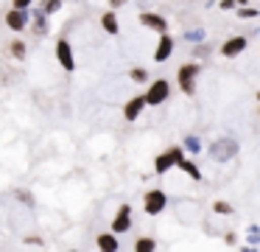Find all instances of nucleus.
Listing matches in <instances>:
<instances>
[{
    "label": "nucleus",
    "instance_id": "obj_2",
    "mask_svg": "<svg viewBox=\"0 0 260 252\" xmlns=\"http://www.w3.org/2000/svg\"><path fill=\"white\" fill-rule=\"evenodd\" d=\"M196 76H199V65H185L179 70V87L185 90L187 95L193 93V84H196Z\"/></svg>",
    "mask_w": 260,
    "mask_h": 252
},
{
    "label": "nucleus",
    "instance_id": "obj_4",
    "mask_svg": "<svg viewBox=\"0 0 260 252\" xmlns=\"http://www.w3.org/2000/svg\"><path fill=\"white\" fill-rule=\"evenodd\" d=\"M162 207H165V193L162 190H148L146 193V213L157 216V213H162Z\"/></svg>",
    "mask_w": 260,
    "mask_h": 252
},
{
    "label": "nucleus",
    "instance_id": "obj_17",
    "mask_svg": "<svg viewBox=\"0 0 260 252\" xmlns=\"http://www.w3.org/2000/svg\"><path fill=\"white\" fill-rule=\"evenodd\" d=\"M179 165H182V171H187V174H190V177H193V179H199V168H196V165H193V162H187V160H182V162H179Z\"/></svg>",
    "mask_w": 260,
    "mask_h": 252
},
{
    "label": "nucleus",
    "instance_id": "obj_10",
    "mask_svg": "<svg viewBox=\"0 0 260 252\" xmlns=\"http://www.w3.org/2000/svg\"><path fill=\"white\" fill-rule=\"evenodd\" d=\"M140 22L146 28H154V31H162L165 34V20L159 14H148V11H146V14H140Z\"/></svg>",
    "mask_w": 260,
    "mask_h": 252
},
{
    "label": "nucleus",
    "instance_id": "obj_13",
    "mask_svg": "<svg viewBox=\"0 0 260 252\" xmlns=\"http://www.w3.org/2000/svg\"><path fill=\"white\" fill-rule=\"evenodd\" d=\"M154 249H157V241H154V238H146V235H143V238H137L135 252H154Z\"/></svg>",
    "mask_w": 260,
    "mask_h": 252
},
{
    "label": "nucleus",
    "instance_id": "obj_16",
    "mask_svg": "<svg viewBox=\"0 0 260 252\" xmlns=\"http://www.w3.org/2000/svg\"><path fill=\"white\" fill-rule=\"evenodd\" d=\"M12 53L17 56V59H25V45L20 42V39H14V42H12Z\"/></svg>",
    "mask_w": 260,
    "mask_h": 252
},
{
    "label": "nucleus",
    "instance_id": "obj_19",
    "mask_svg": "<svg viewBox=\"0 0 260 252\" xmlns=\"http://www.w3.org/2000/svg\"><path fill=\"white\" fill-rule=\"evenodd\" d=\"M132 78L135 81H146V70H132Z\"/></svg>",
    "mask_w": 260,
    "mask_h": 252
},
{
    "label": "nucleus",
    "instance_id": "obj_1",
    "mask_svg": "<svg viewBox=\"0 0 260 252\" xmlns=\"http://www.w3.org/2000/svg\"><path fill=\"white\" fill-rule=\"evenodd\" d=\"M168 93H171V84L165 81V78H159V81H154L151 87H148V93L143 95V104L157 106V104H162V101L168 98Z\"/></svg>",
    "mask_w": 260,
    "mask_h": 252
},
{
    "label": "nucleus",
    "instance_id": "obj_18",
    "mask_svg": "<svg viewBox=\"0 0 260 252\" xmlns=\"http://www.w3.org/2000/svg\"><path fill=\"white\" fill-rule=\"evenodd\" d=\"M213 207H215V210H218V213H232V207L226 205V202H215Z\"/></svg>",
    "mask_w": 260,
    "mask_h": 252
},
{
    "label": "nucleus",
    "instance_id": "obj_9",
    "mask_svg": "<svg viewBox=\"0 0 260 252\" xmlns=\"http://www.w3.org/2000/svg\"><path fill=\"white\" fill-rule=\"evenodd\" d=\"M143 106H146V104H143V95H137V98H132L129 104L123 106V115H126V121H135V118L143 112Z\"/></svg>",
    "mask_w": 260,
    "mask_h": 252
},
{
    "label": "nucleus",
    "instance_id": "obj_14",
    "mask_svg": "<svg viewBox=\"0 0 260 252\" xmlns=\"http://www.w3.org/2000/svg\"><path fill=\"white\" fill-rule=\"evenodd\" d=\"M101 25L107 28L109 34H118V22H115V14H104V17H101Z\"/></svg>",
    "mask_w": 260,
    "mask_h": 252
},
{
    "label": "nucleus",
    "instance_id": "obj_6",
    "mask_svg": "<svg viewBox=\"0 0 260 252\" xmlns=\"http://www.w3.org/2000/svg\"><path fill=\"white\" fill-rule=\"evenodd\" d=\"M56 56H59V62H62V67L64 70H73V50H70V45L64 42V39H59L56 42Z\"/></svg>",
    "mask_w": 260,
    "mask_h": 252
},
{
    "label": "nucleus",
    "instance_id": "obj_3",
    "mask_svg": "<svg viewBox=\"0 0 260 252\" xmlns=\"http://www.w3.org/2000/svg\"><path fill=\"white\" fill-rule=\"evenodd\" d=\"M182 162V149H168L162 157H157V174H165L171 165H179Z\"/></svg>",
    "mask_w": 260,
    "mask_h": 252
},
{
    "label": "nucleus",
    "instance_id": "obj_20",
    "mask_svg": "<svg viewBox=\"0 0 260 252\" xmlns=\"http://www.w3.org/2000/svg\"><path fill=\"white\" fill-rule=\"evenodd\" d=\"M42 9H45V11H56V9H62V3H45Z\"/></svg>",
    "mask_w": 260,
    "mask_h": 252
},
{
    "label": "nucleus",
    "instance_id": "obj_12",
    "mask_svg": "<svg viewBox=\"0 0 260 252\" xmlns=\"http://www.w3.org/2000/svg\"><path fill=\"white\" fill-rule=\"evenodd\" d=\"M95 244H98L101 252H118V241H115V235H98Z\"/></svg>",
    "mask_w": 260,
    "mask_h": 252
},
{
    "label": "nucleus",
    "instance_id": "obj_7",
    "mask_svg": "<svg viewBox=\"0 0 260 252\" xmlns=\"http://www.w3.org/2000/svg\"><path fill=\"white\" fill-rule=\"evenodd\" d=\"M171 50H174V39H171L168 34H162V39H159L157 50H154V59H157V62H165V59L171 56Z\"/></svg>",
    "mask_w": 260,
    "mask_h": 252
},
{
    "label": "nucleus",
    "instance_id": "obj_8",
    "mask_svg": "<svg viewBox=\"0 0 260 252\" xmlns=\"http://www.w3.org/2000/svg\"><path fill=\"white\" fill-rule=\"evenodd\" d=\"M243 48H246V37H232V39H226V45L221 48V53H224V56H235V53H241Z\"/></svg>",
    "mask_w": 260,
    "mask_h": 252
},
{
    "label": "nucleus",
    "instance_id": "obj_5",
    "mask_svg": "<svg viewBox=\"0 0 260 252\" xmlns=\"http://www.w3.org/2000/svg\"><path fill=\"white\" fill-rule=\"evenodd\" d=\"M129 227H132V207L123 205L118 210V216H115V221H112V230H115V233H126Z\"/></svg>",
    "mask_w": 260,
    "mask_h": 252
},
{
    "label": "nucleus",
    "instance_id": "obj_15",
    "mask_svg": "<svg viewBox=\"0 0 260 252\" xmlns=\"http://www.w3.org/2000/svg\"><path fill=\"white\" fill-rule=\"evenodd\" d=\"M238 149V146L235 143H218V146H213V154H215V151H235ZM221 157V160H226V154H218Z\"/></svg>",
    "mask_w": 260,
    "mask_h": 252
},
{
    "label": "nucleus",
    "instance_id": "obj_11",
    "mask_svg": "<svg viewBox=\"0 0 260 252\" xmlns=\"http://www.w3.org/2000/svg\"><path fill=\"white\" fill-rule=\"evenodd\" d=\"M25 20H28V17H25L23 11H14V9L6 14V25L14 28V31H23V28H25Z\"/></svg>",
    "mask_w": 260,
    "mask_h": 252
}]
</instances>
